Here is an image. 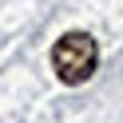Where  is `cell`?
Segmentation results:
<instances>
[{
  "label": "cell",
  "instance_id": "1",
  "mask_svg": "<svg viewBox=\"0 0 123 123\" xmlns=\"http://www.w3.org/2000/svg\"><path fill=\"white\" fill-rule=\"evenodd\" d=\"M99 68V44L91 40V32H68L56 40L52 48V72H56L60 83L68 87H80L95 75Z\"/></svg>",
  "mask_w": 123,
  "mask_h": 123
}]
</instances>
